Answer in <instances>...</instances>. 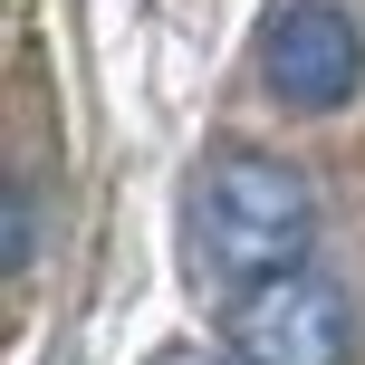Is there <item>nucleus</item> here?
Instances as JSON below:
<instances>
[{"label":"nucleus","mask_w":365,"mask_h":365,"mask_svg":"<svg viewBox=\"0 0 365 365\" xmlns=\"http://www.w3.org/2000/svg\"><path fill=\"white\" fill-rule=\"evenodd\" d=\"M182 221H192V269H212L221 289L240 298V289H259V279H279V269H308L317 192H308V173L279 164V154L221 145V154H202Z\"/></svg>","instance_id":"f257e3e1"},{"label":"nucleus","mask_w":365,"mask_h":365,"mask_svg":"<svg viewBox=\"0 0 365 365\" xmlns=\"http://www.w3.org/2000/svg\"><path fill=\"white\" fill-rule=\"evenodd\" d=\"M221 336H231L240 365H346L356 356V298L327 269H279V279L231 298Z\"/></svg>","instance_id":"f03ea898"},{"label":"nucleus","mask_w":365,"mask_h":365,"mask_svg":"<svg viewBox=\"0 0 365 365\" xmlns=\"http://www.w3.org/2000/svg\"><path fill=\"white\" fill-rule=\"evenodd\" d=\"M259 77H269L279 106L336 115V106L365 87V29H356V10H336V0H298V10H279L269 38H259Z\"/></svg>","instance_id":"7ed1b4c3"},{"label":"nucleus","mask_w":365,"mask_h":365,"mask_svg":"<svg viewBox=\"0 0 365 365\" xmlns=\"http://www.w3.org/2000/svg\"><path fill=\"white\" fill-rule=\"evenodd\" d=\"M38 269V182L19 173L10 182V279H29Z\"/></svg>","instance_id":"20e7f679"},{"label":"nucleus","mask_w":365,"mask_h":365,"mask_svg":"<svg viewBox=\"0 0 365 365\" xmlns=\"http://www.w3.org/2000/svg\"><path fill=\"white\" fill-rule=\"evenodd\" d=\"M154 365H212V356H192V346H173V356H154Z\"/></svg>","instance_id":"39448f33"}]
</instances>
